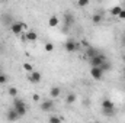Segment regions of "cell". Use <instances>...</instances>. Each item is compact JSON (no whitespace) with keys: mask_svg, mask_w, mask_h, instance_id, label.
<instances>
[{"mask_svg":"<svg viewBox=\"0 0 125 123\" xmlns=\"http://www.w3.org/2000/svg\"><path fill=\"white\" fill-rule=\"evenodd\" d=\"M6 83H7V75L4 72H1L0 74V84H6Z\"/></svg>","mask_w":125,"mask_h":123,"instance_id":"d6986e66","label":"cell"},{"mask_svg":"<svg viewBox=\"0 0 125 123\" xmlns=\"http://www.w3.org/2000/svg\"><path fill=\"white\" fill-rule=\"evenodd\" d=\"M92 19H93V23H100L102 22V15H94Z\"/></svg>","mask_w":125,"mask_h":123,"instance_id":"ffe728a7","label":"cell"},{"mask_svg":"<svg viewBox=\"0 0 125 123\" xmlns=\"http://www.w3.org/2000/svg\"><path fill=\"white\" fill-rule=\"evenodd\" d=\"M102 109H114V103H112V100L105 98V100L102 101Z\"/></svg>","mask_w":125,"mask_h":123,"instance_id":"7c38bea8","label":"cell"},{"mask_svg":"<svg viewBox=\"0 0 125 123\" xmlns=\"http://www.w3.org/2000/svg\"><path fill=\"white\" fill-rule=\"evenodd\" d=\"M100 68H102V70H103V71H108V70H111V64H109V62H103V64H102V65H100Z\"/></svg>","mask_w":125,"mask_h":123,"instance_id":"7402d4cb","label":"cell"},{"mask_svg":"<svg viewBox=\"0 0 125 123\" xmlns=\"http://www.w3.org/2000/svg\"><path fill=\"white\" fill-rule=\"evenodd\" d=\"M9 94H10L12 97H16V96H18V88H15V87H10V88H9Z\"/></svg>","mask_w":125,"mask_h":123,"instance_id":"44dd1931","label":"cell"},{"mask_svg":"<svg viewBox=\"0 0 125 123\" xmlns=\"http://www.w3.org/2000/svg\"><path fill=\"white\" fill-rule=\"evenodd\" d=\"M121 10H122L121 6H114V7L111 9V15H112V16H118V15L121 13Z\"/></svg>","mask_w":125,"mask_h":123,"instance_id":"5bb4252c","label":"cell"},{"mask_svg":"<svg viewBox=\"0 0 125 123\" xmlns=\"http://www.w3.org/2000/svg\"><path fill=\"white\" fill-rule=\"evenodd\" d=\"M9 22H10V16H9V15H6V16L3 18V23H9Z\"/></svg>","mask_w":125,"mask_h":123,"instance_id":"4316f807","label":"cell"},{"mask_svg":"<svg viewBox=\"0 0 125 123\" xmlns=\"http://www.w3.org/2000/svg\"><path fill=\"white\" fill-rule=\"evenodd\" d=\"M103 114H106V116L111 114V116H112V114H114V109H103Z\"/></svg>","mask_w":125,"mask_h":123,"instance_id":"d4e9b609","label":"cell"},{"mask_svg":"<svg viewBox=\"0 0 125 123\" xmlns=\"http://www.w3.org/2000/svg\"><path fill=\"white\" fill-rule=\"evenodd\" d=\"M71 23H73V19H71V15H70V13H67V15H65V25H67V26H70Z\"/></svg>","mask_w":125,"mask_h":123,"instance_id":"ac0fdd59","label":"cell"},{"mask_svg":"<svg viewBox=\"0 0 125 123\" xmlns=\"http://www.w3.org/2000/svg\"><path fill=\"white\" fill-rule=\"evenodd\" d=\"M122 44H124V46H125V33H124V36H122Z\"/></svg>","mask_w":125,"mask_h":123,"instance_id":"f546056e","label":"cell"},{"mask_svg":"<svg viewBox=\"0 0 125 123\" xmlns=\"http://www.w3.org/2000/svg\"><path fill=\"white\" fill-rule=\"evenodd\" d=\"M76 98H77V97H76V94H73V93H70V94H68V96L65 97V101H67L68 104H73V103L76 101Z\"/></svg>","mask_w":125,"mask_h":123,"instance_id":"9a60e30c","label":"cell"},{"mask_svg":"<svg viewBox=\"0 0 125 123\" xmlns=\"http://www.w3.org/2000/svg\"><path fill=\"white\" fill-rule=\"evenodd\" d=\"M13 109L18 112L19 116H25V113H26V104L22 100L16 98V97H15V101H13Z\"/></svg>","mask_w":125,"mask_h":123,"instance_id":"6da1fadb","label":"cell"},{"mask_svg":"<svg viewBox=\"0 0 125 123\" xmlns=\"http://www.w3.org/2000/svg\"><path fill=\"white\" fill-rule=\"evenodd\" d=\"M25 38H26V41H28V42H35V41L38 39V35H36L33 31H28Z\"/></svg>","mask_w":125,"mask_h":123,"instance_id":"ba28073f","label":"cell"},{"mask_svg":"<svg viewBox=\"0 0 125 123\" xmlns=\"http://www.w3.org/2000/svg\"><path fill=\"white\" fill-rule=\"evenodd\" d=\"M41 72H38V71H32L31 75H28V78H29V81H32V83H39L41 81Z\"/></svg>","mask_w":125,"mask_h":123,"instance_id":"52a82bcc","label":"cell"},{"mask_svg":"<svg viewBox=\"0 0 125 123\" xmlns=\"http://www.w3.org/2000/svg\"><path fill=\"white\" fill-rule=\"evenodd\" d=\"M118 18H119V19H122V20H125V9L121 10V13L118 15Z\"/></svg>","mask_w":125,"mask_h":123,"instance_id":"484cf974","label":"cell"},{"mask_svg":"<svg viewBox=\"0 0 125 123\" xmlns=\"http://www.w3.org/2000/svg\"><path fill=\"white\" fill-rule=\"evenodd\" d=\"M50 122L51 123H60L61 119H60V117H55V116H51V117H50Z\"/></svg>","mask_w":125,"mask_h":123,"instance_id":"cb8c5ba5","label":"cell"},{"mask_svg":"<svg viewBox=\"0 0 125 123\" xmlns=\"http://www.w3.org/2000/svg\"><path fill=\"white\" fill-rule=\"evenodd\" d=\"M89 60H90V65H92V67H100L103 62L106 61L102 54H97V55H94V57L89 58Z\"/></svg>","mask_w":125,"mask_h":123,"instance_id":"3957f363","label":"cell"},{"mask_svg":"<svg viewBox=\"0 0 125 123\" xmlns=\"http://www.w3.org/2000/svg\"><path fill=\"white\" fill-rule=\"evenodd\" d=\"M21 116L18 114V112L15 110V109H12V110H9L7 112V120H16V119H19Z\"/></svg>","mask_w":125,"mask_h":123,"instance_id":"9c48e42d","label":"cell"},{"mask_svg":"<svg viewBox=\"0 0 125 123\" xmlns=\"http://www.w3.org/2000/svg\"><path fill=\"white\" fill-rule=\"evenodd\" d=\"M1 72H3V71H1V68H0V74H1Z\"/></svg>","mask_w":125,"mask_h":123,"instance_id":"4dcf8cb0","label":"cell"},{"mask_svg":"<svg viewBox=\"0 0 125 123\" xmlns=\"http://www.w3.org/2000/svg\"><path fill=\"white\" fill-rule=\"evenodd\" d=\"M25 29H26V25L25 23H21V22H13L10 25V31H12V33H15V35H21Z\"/></svg>","mask_w":125,"mask_h":123,"instance_id":"7a4b0ae2","label":"cell"},{"mask_svg":"<svg viewBox=\"0 0 125 123\" xmlns=\"http://www.w3.org/2000/svg\"><path fill=\"white\" fill-rule=\"evenodd\" d=\"M60 93H61L60 87H52V88L50 90V96H51V98H55V97L60 96Z\"/></svg>","mask_w":125,"mask_h":123,"instance_id":"4fadbf2b","label":"cell"},{"mask_svg":"<svg viewBox=\"0 0 125 123\" xmlns=\"http://www.w3.org/2000/svg\"><path fill=\"white\" fill-rule=\"evenodd\" d=\"M58 23H60V19H58L57 16H51V18H50V20H48V25H50L51 28H55Z\"/></svg>","mask_w":125,"mask_h":123,"instance_id":"8fae6325","label":"cell"},{"mask_svg":"<svg viewBox=\"0 0 125 123\" xmlns=\"http://www.w3.org/2000/svg\"><path fill=\"white\" fill-rule=\"evenodd\" d=\"M45 51H47V52H52V51H54V45H52L51 42H47V44H45Z\"/></svg>","mask_w":125,"mask_h":123,"instance_id":"e0dca14e","label":"cell"},{"mask_svg":"<svg viewBox=\"0 0 125 123\" xmlns=\"http://www.w3.org/2000/svg\"><path fill=\"white\" fill-rule=\"evenodd\" d=\"M90 75L93 77L94 80H102V78H103V70H102L100 67H92Z\"/></svg>","mask_w":125,"mask_h":123,"instance_id":"277c9868","label":"cell"},{"mask_svg":"<svg viewBox=\"0 0 125 123\" xmlns=\"http://www.w3.org/2000/svg\"><path fill=\"white\" fill-rule=\"evenodd\" d=\"M23 70H25L26 72H32L33 67H32V64H29V62H25V64H23Z\"/></svg>","mask_w":125,"mask_h":123,"instance_id":"2e32d148","label":"cell"},{"mask_svg":"<svg viewBox=\"0 0 125 123\" xmlns=\"http://www.w3.org/2000/svg\"><path fill=\"white\" fill-rule=\"evenodd\" d=\"M82 45H83L84 48H87V46H89V42H87L86 39H83V41H82Z\"/></svg>","mask_w":125,"mask_h":123,"instance_id":"83f0119b","label":"cell"},{"mask_svg":"<svg viewBox=\"0 0 125 123\" xmlns=\"http://www.w3.org/2000/svg\"><path fill=\"white\" fill-rule=\"evenodd\" d=\"M52 107H54V101L52 100H44L41 103V110L42 112H50V110H52Z\"/></svg>","mask_w":125,"mask_h":123,"instance_id":"8992f818","label":"cell"},{"mask_svg":"<svg viewBox=\"0 0 125 123\" xmlns=\"http://www.w3.org/2000/svg\"><path fill=\"white\" fill-rule=\"evenodd\" d=\"M99 52L94 49V48H92V46H87L86 48V57L87 58H92V57H94V55H97Z\"/></svg>","mask_w":125,"mask_h":123,"instance_id":"30bf717a","label":"cell"},{"mask_svg":"<svg viewBox=\"0 0 125 123\" xmlns=\"http://www.w3.org/2000/svg\"><path fill=\"white\" fill-rule=\"evenodd\" d=\"M77 4H79L80 7H86V6L89 4V0H79V1H77Z\"/></svg>","mask_w":125,"mask_h":123,"instance_id":"603a6c76","label":"cell"},{"mask_svg":"<svg viewBox=\"0 0 125 123\" xmlns=\"http://www.w3.org/2000/svg\"><path fill=\"white\" fill-rule=\"evenodd\" d=\"M32 98H33L35 101H39V96H38V94H33V97H32Z\"/></svg>","mask_w":125,"mask_h":123,"instance_id":"f1b7e54d","label":"cell"},{"mask_svg":"<svg viewBox=\"0 0 125 123\" xmlns=\"http://www.w3.org/2000/svg\"><path fill=\"white\" fill-rule=\"evenodd\" d=\"M64 48H65V51H67V52H74V51H76V49L79 48V44L70 39V41H67V42H65Z\"/></svg>","mask_w":125,"mask_h":123,"instance_id":"5b68a950","label":"cell"}]
</instances>
